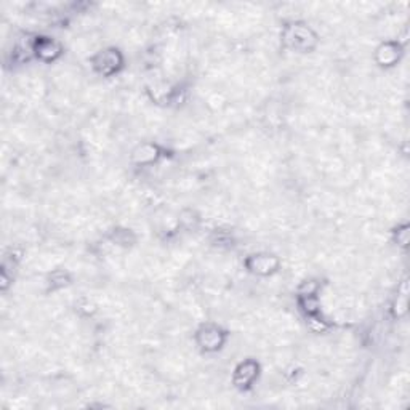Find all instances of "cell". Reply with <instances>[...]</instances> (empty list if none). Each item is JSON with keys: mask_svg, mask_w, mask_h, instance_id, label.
<instances>
[{"mask_svg": "<svg viewBox=\"0 0 410 410\" xmlns=\"http://www.w3.org/2000/svg\"><path fill=\"white\" fill-rule=\"evenodd\" d=\"M117 63H119V57L117 53H105L101 55V71H105L106 74L114 71L117 68Z\"/></svg>", "mask_w": 410, "mask_h": 410, "instance_id": "obj_4", "label": "cell"}, {"mask_svg": "<svg viewBox=\"0 0 410 410\" xmlns=\"http://www.w3.org/2000/svg\"><path fill=\"white\" fill-rule=\"evenodd\" d=\"M60 48L57 46V43L52 40H42L37 43V55L43 60H53L58 55Z\"/></svg>", "mask_w": 410, "mask_h": 410, "instance_id": "obj_2", "label": "cell"}, {"mask_svg": "<svg viewBox=\"0 0 410 410\" xmlns=\"http://www.w3.org/2000/svg\"><path fill=\"white\" fill-rule=\"evenodd\" d=\"M255 377H257V364H253V362H244L236 372V383H239L240 386H247L253 381Z\"/></svg>", "mask_w": 410, "mask_h": 410, "instance_id": "obj_1", "label": "cell"}, {"mask_svg": "<svg viewBox=\"0 0 410 410\" xmlns=\"http://www.w3.org/2000/svg\"><path fill=\"white\" fill-rule=\"evenodd\" d=\"M218 343H220V332L218 330L212 329V330H207L203 333L202 344H205V346L213 348V346H218Z\"/></svg>", "mask_w": 410, "mask_h": 410, "instance_id": "obj_5", "label": "cell"}, {"mask_svg": "<svg viewBox=\"0 0 410 410\" xmlns=\"http://www.w3.org/2000/svg\"><path fill=\"white\" fill-rule=\"evenodd\" d=\"M253 262V266L251 269H255V271H260V273H268L274 269L277 266V262L274 258H269V257H257L251 260Z\"/></svg>", "mask_w": 410, "mask_h": 410, "instance_id": "obj_3", "label": "cell"}]
</instances>
